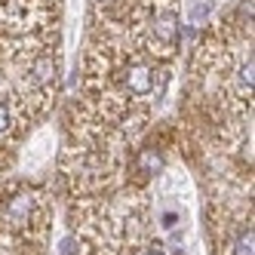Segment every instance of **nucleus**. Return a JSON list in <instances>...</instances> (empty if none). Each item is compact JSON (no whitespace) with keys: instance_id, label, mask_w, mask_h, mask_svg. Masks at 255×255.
Masks as SVG:
<instances>
[{"instance_id":"1","label":"nucleus","mask_w":255,"mask_h":255,"mask_svg":"<svg viewBox=\"0 0 255 255\" xmlns=\"http://www.w3.org/2000/svg\"><path fill=\"white\" fill-rule=\"evenodd\" d=\"M123 86L129 89V93H135V96H148L151 89H154L151 68L148 65H129V68L123 71Z\"/></svg>"},{"instance_id":"2","label":"nucleus","mask_w":255,"mask_h":255,"mask_svg":"<svg viewBox=\"0 0 255 255\" xmlns=\"http://www.w3.org/2000/svg\"><path fill=\"white\" fill-rule=\"evenodd\" d=\"M154 37L160 40V43H175L178 40V19L172 12H160L157 15V22H154Z\"/></svg>"},{"instance_id":"3","label":"nucleus","mask_w":255,"mask_h":255,"mask_svg":"<svg viewBox=\"0 0 255 255\" xmlns=\"http://www.w3.org/2000/svg\"><path fill=\"white\" fill-rule=\"evenodd\" d=\"M237 89H240V99H246L252 93V59H246L237 71Z\"/></svg>"},{"instance_id":"4","label":"nucleus","mask_w":255,"mask_h":255,"mask_svg":"<svg viewBox=\"0 0 255 255\" xmlns=\"http://www.w3.org/2000/svg\"><path fill=\"white\" fill-rule=\"evenodd\" d=\"M28 209H31V197H28V194H22V197L9 200V206H6V215H9V218H15V222H25Z\"/></svg>"},{"instance_id":"5","label":"nucleus","mask_w":255,"mask_h":255,"mask_svg":"<svg viewBox=\"0 0 255 255\" xmlns=\"http://www.w3.org/2000/svg\"><path fill=\"white\" fill-rule=\"evenodd\" d=\"M252 243H255V237H252V225L240 231V237L234 240V255H255L252 252Z\"/></svg>"},{"instance_id":"6","label":"nucleus","mask_w":255,"mask_h":255,"mask_svg":"<svg viewBox=\"0 0 255 255\" xmlns=\"http://www.w3.org/2000/svg\"><path fill=\"white\" fill-rule=\"evenodd\" d=\"M52 74H56L52 59H37V62H34V80H37V83H49Z\"/></svg>"},{"instance_id":"7","label":"nucleus","mask_w":255,"mask_h":255,"mask_svg":"<svg viewBox=\"0 0 255 255\" xmlns=\"http://www.w3.org/2000/svg\"><path fill=\"white\" fill-rule=\"evenodd\" d=\"M9 123H12L9 105H6V102H0V132H6V129H9Z\"/></svg>"},{"instance_id":"8","label":"nucleus","mask_w":255,"mask_h":255,"mask_svg":"<svg viewBox=\"0 0 255 255\" xmlns=\"http://www.w3.org/2000/svg\"><path fill=\"white\" fill-rule=\"evenodd\" d=\"M141 255H163L160 249H148V252H141Z\"/></svg>"}]
</instances>
